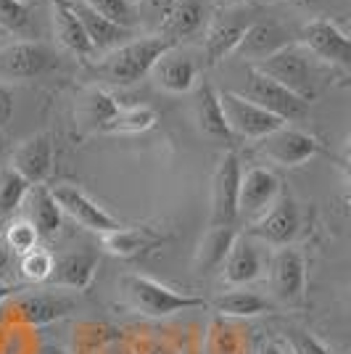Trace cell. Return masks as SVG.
<instances>
[{"instance_id": "9", "label": "cell", "mask_w": 351, "mask_h": 354, "mask_svg": "<svg viewBox=\"0 0 351 354\" xmlns=\"http://www.w3.org/2000/svg\"><path fill=\"white\" fill-rule=\"evenodd\" d=\"M240 159L235 151L222 156L211 175V217L209 225H235L238 222V188H240Z\"/></svg>"}, {"instance_id": "24", "label": "cell", "mask_w": 351, "mask_h": 354, "mask_svg": "<svg viewBox=\"0 0 351 354\" xmlns=\"http://www.w3.org/2000/svg\"><path fill=\"white\" fill-rule=\"evenodd\" d=\"M50 14H53V35L61 43V48H66L69 53L82 56V59L93 56V45L74 14L72 0H50Z\"/></svg>"}, {"instance_id": "37", "label": "cell", "mask_w": 351, "mask_h": 354, "mask_svg": "<svg viewBox=\"0 0 351 354\" xmlns=\"http://www.w3.org/2000/svg\"><path fill=\"white\" fill-rule=\"evenodd\" d=\"M285 341L291 346L293 354H333L330 346L320 341L312 330L307 328H296V325H288L285 328Z\"/></svg>"}, {"instance_id": "27", "label": "cell", "mask_w": 351, "mask_h": 354, "mask_svg": "<svg viewBox=\"0 0 351 354\" xmlns=\"http://www.w3.org/2000/svg\"><path fill=\"white\" fill-rule=\"evenodd\" d=\"M235 238H238V227H235V225L209 227V233L201 238V243H198V249H196V270L204 272V275L211 272V270H220Z\"/></svg>"}, {"instance_id": "30", "label": "cell", "mask_w": 351, "mask_h": 354, "mask_svg": "<svg viewBox=\"0 0 351 354\" xmlns=\"http://www.w3.org/2000/svg\"><path fill=\"white\" fill-rule=\"evenodd\" d=\"M119 106L122 104H119L111 93H106V90H101V88H90L88 93L82 95V104H79V111H77V114H79L85 127H93V130L101 133L103 124L119 111Z\"/></svg>"}, {"instance_id": "25", "label": "cell", "mask_w": 351, "mask_h": 354, "mask_svg": "<svg viewBox=\"0 0 351 354\" xmlns=\"http://www.w3.org/2000/svg\"><path fill=\"white\" fill-rule=\"evenodd\" d=\"M161 243V238L148 230V227H127L122 225L111 233H103L101 236V246L111 257H119V259H137L148 254L151 249H156Z\"/></svg>"}, {"instance_id": "46", "label": "cell", "mask_w": 351, "mask_h": 354, "mask_svg": "<svg viewBox=\"0 0 351 354\" xmlns=\"http://www.w3.org/2000/svg\"><path fill=\"white\" fill-rule=\"evenodd\" d=\"M233 3H249V0H220V6H233Z\"/></svg>"}, {"instance_id": "43", "label": "cell", "mask_w": 351, "mask_h": 354, "mask_svg": "<svg viewBox=\"0 0 351 354\" xmlns=\"http://www.w3.org/2000/svg\"><path fill=\"white\" fill-rule=\"evenodd\" d=\"M140 354H175V352H172V349H167V346H161V344H146Z\"/></svg>"}, {"instance_id": "21", "label": "cell", "mask_w": 351, "mask_h": 354, "mask_svg": "<svg viewBox=\"0 0 351 354\" xmlns=\"http://www.w3.org/2000/svg\"><path fill=\"white\" fill-rule=\"evenodd\" d=\"M206 19H209V14H206L204 0H177L175 6L161 16L159 37L177 45L180 40L193 37L204 30Z\"/></svg>"}, {"instance_id": "6", "label": "cell", "mask_w": 351, "mask_h": 354, "mask_svg": "<svg viewBox=\"0 0 351 354\" xmlns=\"http://www.w3.org/2000/svg\"><path fill=\"white\" fill-rule=\"evenodd\" d=\"M56 66L53 50L40 40H16L0 48V82L37 80Z\"/></svg>"}, {"instance_id": "13", "label": "cell", "mask_w": 351, "mask_h": 354, "mask_svg": "<svg viewBox=\"0 0 351 354\" xmlns=\"http://www.w3.org/2000/svg\"><path fill=\"white\" fill-rule=\"evenodd\" d=\"M50 193H53V198H56V204L61 207V212L69 214L74 222H79L90 233L103 236V233H111V230L122 227V222L114 220L101 204H95L88 193L82 191V188H77V185L61 183L56 188H50Z\"/></svg>"}, {"instance_id": "39", "label": "cell", "mask_w": 351, "mask_h": 354, "mask_svg": "<svg viewBox=\"0 0 351 354\" xmlns=\"http://www.w3.org/2000/svg\"><path fill=\"white\" fill-rule=\"evenodd\" d=\"M8 267H11V251H8V246H6L3 238H0V278L8 272Z\"/></svg>"}, {"instance_id": "33", "label": "cell", "mask_w": 351, "mask_h": 354, "mask_svg": "<svg viewBox=\"0 0 351 354\" xmlns=\"http://www.w3.org/2000/svg\"><path fill=\"white\" fill-rule=\"evenodd\" d=\"M0 30L30 37L32 35V6L27 0H0Z\"/></svg>"}, {"instance_id": "26", "label": "cell", "mask_w": 351, "mask_h": 354, "mask_svg": "<svg viewBox=\"0 0 351 354\" xmlns=\"http://www.w3.org/2000/svg\"><path fill=\"white\" fill-rule=\"evenodd\" d=\"M24 204L30 209V222L35 225L37 236L53 238L59 233L61 222H64V212L56 204V198H53L48 185H30Z\"/></svg>"}, {"instance_id": "35", "label": "cell", "mask_w": 351, "mask_h": 354, "mask_svg": "<svg viewBox=\"0 0 351 354\" xmlns=\"http://www.w3.org/2000/svg\"><path fill=\"white\" fill-rule=\"evenodd\" d=\"M95 14H101L103 19L114 21L124 30H132L135 21H137V14H135V6L132 0H85Z\"/></svg>"}, {"instance_id": "29", "label": "cell", "mask_w": 351, "mask_h": 354, "mask_svg": "<svg viewBox=\"0 0 351 354\" xmlns=\"http://www.w3.org/2000/svg\"><path fill=\"white\" fill-rule=\"evenodd\" d=\"M214 310L225 315V317H256V315H264V312H272V301L264 299L262 294L256 291H246V288H235V291H227L222 294L217 301H214Z\"/></svg>"}, {"instance_id": "1", "label": "cell", "mask_w": 351, "mask_h": 354, "mask_svg": "<svg viewBox=\"0 0 351 354\" xmlns=\"http://www.w3.org/2000/svg\"><path fill=\"white\" fill-rule=\"evenodd\" d=\"M320 61L309 53L298 40L283 45L280 50H275L272 56L251 64L254 69H259L262 74H267L269 80H275L278 85H283L285 90H291L293 95L304 98V101H314L317 95V82H320V72H317Z\"/></svg>"}, {"instance_id": "4", "label": "cell", "mask_w": 351, "mask_h": 354, "mask_svg": "<svg viewBox=\"0 0 351 354\" xmlns=\"http://www.w3.org/2000/svg\"><path fill=\"white\" fill-rule=\"evenodd\" d=\"M124 291L132 299V304L148 317H169V315H177V312L206 307V301L201 296L180 294L175 288L148 278V275H127L124 278Z\"/></svg>"}, {"instance_id": "41", "label": "cell", "mask_w": 351, "mask_h": 354, "mask_svg": "<svg viewBox=\"0 0 351 354\" xmlns=\"http://www.w3.org/2000/svg\"><path fill=\"white\" fill-rule=\"evenodd\" d=\"M175 3H177V0H148V6H151L153 11H159L161 16L167 14V11H169V8L175 6Z\"/></svg>"}, {"instance_id": "2", "label": "cell", "mask_w": 351, "mask_h": 354, "mask_svg": "<svg viewBox=\"0 0 351 354\" xmlns=\"http://www.w3.org/2000/svg\"><path fill=\"white\" fill-rule=\"evenodd\" d=\"M169 48H175V45L159 37V35L140 37V40H127V43H122L119 48L106 53V59L101 64V74L114 85L130 88L135 82H140L146 74H151L153 64Z\"/></svg>"}, {"instance_id": "34", "label": "cell", "mask_w": 351, "mask_h": 354, "mask_svg": "<svg viewBox=\"0 0 351 354\" xmlns=\"http://www.w3.org/2000/svg\"><path fill=\"white\" fill-rule=\"evenodd\" d=\"M53 254L43 246H35L32 251L21 254L19 259V272L21 278L30 283H48L50 281V272H53Z\"/></svg>"}, {"instance_id": "17", "label": "cell", "mask_w": 351, "mask_h": 354, "mask_svg": "<svg viewBox=\"0 0 351 354\" xmlns=\"http://www.w3.org/2000/svg\"><path fill=\"white\" fill-rule=\"evenodd\" d=\"M98 270V251L88 246L79 251H66L59 259H53V272L50 281L59 288H72V291H85Z\"/></svg>"}, {"instance_id": "8", "label": "cell", "mask_w": 351, "mask_h": 354, "mask_svg": "<svg viewBox=\"0 0 351 354\" xmlns=\"http://www.w3.org/2000/svg\"><path fill=\"white\" fill-rule=\"evenodd\" d=\"M217 95H220L222 114H225V122H227L233 138L262 140L264 135L278 130L280 124H285V122H280L278 117H272L269 111H264V109H259L256 104H251L249 98H243L240 93L222 90Z\"/></svg>"}, {"instance_id": "3", "label": "cell", "mask_w": 351, "mask_h": 354, "mask_svg": "<svg viewBox=\"0 0 351 354\" xmlns=\"http://www.w3.org/2000/svg\"><path fill=\"white\" fill-rule=\"evenodd\" d=\"M256 19V8L251 3H233V6H220L214 16L209 19L204 35V59L206 66H217L227 56H233L243 32L251 27Z\"/></svg>"}, {"instance_id": "44", "label": "cell", "mask_w": 351, "mask_h": 354, "mask_svg": "<svg viewBox=\"0 0 351 354\" xmlns=\"http://www.w3.org/2000/svg\"><path fill=\"white\" fill-rule=\"evenodd\" d=\"M37 354H69V352H64V349L56 346V344H43V346L37 349Z\"/></svg>"}, {"instance_id": "23", "label": "cell", "mask_w": 351, "mask_h": 354, "mask_svg": "<svg viewBox=\"0 0 351 354\" xmlns=\"http://www.w3.org/2000/svg\"><path fill=\"white\" fill-rule=\"evenodd\" d=\"M72 6L77 19H79V24H82V30L88 35L90 45H93V53H98V50L108 53V50L119 48L122 43H127V37H132V30H124V27H119L114 21L103 19L101 14H95L90 8L85 0H72Z\"/></svg>"}, {"instance_id": "22", "label": "cell", "mask_w": 351, "mask_h": 354, "mask_svg": "<svg viewBox=\"0 0 351 354\" xmlns=\"http://www.w3.org/2000/svg\"><path fill=\"white\" fill-rule=\"evenodd\" d=\"M262 254L254 246V241L249 236H240L233 241V246L227 251L225 262H222V278L230 286H246V283L256 281L262 275Z\"/></svg>"}, {"instance_id": "31", "label": "cell", "mask_w": 351, "mask_h": 354, "mask_svg": "<svg viewBox=\"0 0 351 354\" xmlns=\"http://www.w3.org/2000/svg\"><path fill=\"white\" fill-rule=\"evenodd\" d=\"M117 339V330L106 323H79L74 328V354H103Z\"/></svg>"}, {"instance_id": "47", "label": "cell", "mask_w": 351, "mask_h": 354, "mask_svg": "<svg viewBox=\"0 0 351 354\" xmlns=\"http://www.w3.org/2000/svg\"><path fill=\"white\" fill-rule=\"evenodd\" d=\"M27 3H30V0H27Z\"/></svg>"}, {"instance_id": "38", "label": "cell", "mask_w": 351, "mask_h": 354, "mask_svg": "<svg viewBox=\"0 0 351 354\" xmlns=\"http://www.w3.org/2000/svg\"><path fill=\"white\" fill-rule=\"evenodd\" d=\"M11 117H14V93L8 85L0 82V133L8 127Z\"/></svg>"}, {"instance_id": "40", "label": "cell", "mask_w": 351, "mask_h": 354, "mask_svg": "<svg viewBox=\"0 0 351 354\" xmlns=\"http://www.w3.org/2000/svg\"><path fill=\"white\" fill-rule=\"evenodd\" d=\"M19 291H21L19 286H11V283H0V307H3L8 299H14Z\"/></svg>"}, {"instance_id": "11", "label": "cell", "mask_w": 351, "mask_h": 354, "mask_svg": "<svg viewBox=\"0 0 351 354\" xmlns=\"http://www.w3.org/2000/svg\"><path fill=\"white\" fill-rule=\"evenodd\" d=\"M269 286L283 304H301L307 296V259L298 249L283 246L269 262Z\"/></svg>"}, {"instance_id": "18", "label": "cell", "mask_w": 351, "mask_h": 354, "mask_svg": "<svg viewBox=\"0 0 351 354\" xmlns=\"http://www.w3.org/2000/svg\"><path fill=\"white\" fill-rule=\"evenodd\" d=\"M293 43L291 40V32L285 30L280 21L275 19H254L251 27L243 32L240 43L235 48V56H243V59H254V61H262L267 56H272L275 50H280L283 45Z\"/></svg>"}, {"instance_id": "36", "label": "cell", "mask_w": 351, "mask_h": 354, "mask_svg": "<svg viewBox=\"0 0 351 354\" xmlns=\"http://www.w3.org/2000/svg\"><path fill=\"white\" fill-rule=\"evenodd\" d=\"M37 241H40V236H37V230H35V225L30 220H14L6 227V238H3V243L8 246V251L19 254V257L35 249Z\"/></svg>"}, {"instance_id": "19", "label": "cell", "mask_w": 351, "mask_h": 354, "mask_svg": "<svg viewBox=\"0 0 351 354\" xmlns=\"http://www.w3.org/2000/svg\"><path fill=\"white\" fill-rule=\"evenodd\" d=\"M151 77H153V82H156L161 90L180 95V93L193 90L196 80H198V64H196L188 53L177 50V45H175V48H169L167 53H161V59L156 61L153 69H151Z\"/></svg>"}, {"instance_id": "45", "label": "cell", "mask_w": 351, "mask_h": 354, "mask_svg": "<svg viewBox=\"0 0 351 354\" xmlns=\"http://www.w3.org/2000/svg\"><path fill=\"white\" fill-rule=\"evenodd\" d=\"M288 3H293V6H298V8H309V6H317L320 0H288Z\"/></svg>"}, {"instance_id": "32", "label": "cell", "mask_w": 351, "mask_h": 354, "mask_svg": "<svg viewBox=\"0 0 351 354\" xmlns=\"http://www.w3.org/2000/svg\"><path fill=\"white\" fill-rule=\"evenodd\" d=\"M30 191V183L11 167H0V217L14 214L24 204Z\"/></svg>"}, {"instance_id": "28", "label": "cell", "mask_w": 351, "mask_h": 354, "mask_svg": "<svg viewBox=\"0 0 351 354\" xmlns=\"http://www.w3.org/2000/svg\"><path fill=\"white\" fill-rule=\"evenodd\" d=\"M156 109L148 104L119 106V111L103 124L101 133L106 135H137L148 133L156 124Z\"/></svg>"}, {"instance_id": "12", "label": "cell", "mask_w": 351, "mask_h": 354, "mask_svg": "<svg viewBox=\"0 0 351 354\" xmlns=\"http://www.w3.org/2000/svg\"><path fill=\"white\" fill-rule=\"evenodd\" d=\"M298 43L307 48L309 53L322 64L330 66H349L351 64V43L349 35L330 19H312L301 30Z\"/></svg>"}, {"instance_id": "10", "label": "cell", "mask_w": 351, "mask_h": 354, "mask_svg": "<svg viewBox=\"0 0 351 354\" xmlns=\"http://www.w3.org/2000/svg\"><path fill=\"white\" fill-rule=\"evenodd\" d=\"M283 193L280 177L267 167H251L240 175L238 188V220L256 222Z\"/></svg>"}, {"instance_id": "7", "label": "cell", "mask_w": 351, "mask_h": 354, "mask_svg": "<svg viewBox=\"0 0 351 354\" xmlns=\"http://www.w3.org/2000/svg\"><path fill=\"white\" fill-rule=\"evenodd\" d=\"M256 151L267 162L285 167V169H293V167L307 164L312 156H317L320 153V143H317L314 135L304 133L298 127L280 124L278 130L264 135L262 140H256Z\"/></svg>"}, {"instance_id": "42", "label": "cell", "mask_w": 351, "mask_h": 354, "mask_svg": "<svg viewBox=\"0 0 351 354\" xmlns=\"http://www.w3.org/2000/svg\"><path fill=\"white\" fill-rule=\"evenodd\" d=\"M256 354H285V352H283V346H278V344H272V341H264L262 346L256 349Z\"/></svg>"}, {"instance_id": "16", "label": "cell", "mask_w": 351, "mask_h": 354, "mask_svg": "<svg viewBox=\"0 0 351 354\" xmlns=\"http://www.w3.org/2000/svg\"><path fill=\"white\" fill-rule=\"evenodd\" d=\"M24 291V288H21ZM19 294L14 296V320L30 328H40V325H50L66 317L74 310V301L61 294Z\"/></svg>"}, {"instance_id": "20", "label": "cell", "mask_w": 351, "mask_h": 354, "mask_svg": "<svg viewBox=\"0 0 351 354\" xmlns=\"http://www.w3.org/2000/svg\"><path fill=\"white\" fill-rule=\"evenodd\" d=\"M193 119L198 124V133L220 143V146H233V133L225 122V114H222L220 106V95L217 90L211 88L209 82H201L198 90H196V101H193Z\"/></svg>"}, {"instance_id": "5", "label": "cell", "mask_w": 351, "mask_h": 354, "mask_svg": "<svg viewBox=\"0 0 351 354\" xmlns=\"http://www.w3.org/2000/svg\"><path fill=\"white\" fill-rule=\"evenodd\" d=\"M240 95L249 98L251 104H256L264 111H269L272 117H278L285 124L288 122H301L309 114V104L304 98L293 95L291 90H285L283 85H278L275 80H269L267 74H262L254 66L246 69V90Z\"/></svg>"}, {"instance_id": "14", "label": "cell", "mask_w": 351, "mask_h": 354, "mask_svg": "<svg viewBox=\"0 0 351 354\" xmlns=\"http://www.w3.org/2000/svg\"><path fill=\"white\" fill-rule=\"evenodd\" d=\"M298 207L293 201V196L288 193H280L278 201L264 212L256 222H251L249 238H259L262 243L269 246H291V241L298 233Z\"/></svg>"}, {"instance_id": "15", "label": "cell", "mask_w": 351, "mask_h": 354, "mask_svg": "<svg viewBox=\"0 0 351 354\" xmlns=\"http://www.w3.org/2000/svg\"><path fill=\"white\" fill-rule=\"evenodd\" d=\"M11 169H16L30 185H43L53 172V140L48 133H37L21 140L11 153Z\"/></svg>"}]
</instances>
